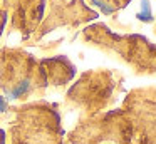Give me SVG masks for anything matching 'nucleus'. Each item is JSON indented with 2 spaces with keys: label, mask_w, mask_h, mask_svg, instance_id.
Returning a JSON list of instances; mask_svg holds the SVG:
<instances>
[{
  "label": "nucleus",
  "mask_w": 156,
  "mask_h": 144,
  "mask_svg": "<svg viewBox=\"0 0 156 144\" xmlns=\"http://www.w3.org/2000/svg\"><path fill=\"white\" fill-rule=\"evenodd\" d=\"M9 144H62L57 106L45 100L7 107Z\"/></svg>",
  "instance_id": "f257e3e1"
},
{
  "label": "nucleus",
  "mask_w": 156,
  "mask_h": 144,
  "mask_svg": "<svg viewBox=\"0 0 156 144\" xmlns=\"http://www.w3.org/2000/svg\"><path fill=\"white\" fill-rule=\"evenodd\" d=\"M47 77L41 60L22 49H0V90L12 100H27L41 96Z\"/></svg>",
  "instance_id": "f03ea898"
},
{
  "label": "nucleus",
  "mask_w": 156,
  "mask_h": 144,
  "mask_svg": "<svg viewBox=\"0 0 156 144\" xmlns=\"http://www.w3.org/2000/svg\"><path fill=\"white\" fill-rule=\"evenodd\" d=\"M2 5H5L12 13L10 29L20 30L24 39L37 30L44 13V0H2Z\"/></svg>",
  "instance_id": "7ed1b4c3"
},
{
  "label": "nucleus",
  "mask_w": 156,
  "mask_h": 144,
  "mask_svg": "<svg viewBox=\"0 0 156 144\" xmlns=\"http://www.w3.org/2000/svg\"><path fill=\"white\" fill-rule=\"evenodd\" d=\"M41 64L45 70L47 84H52V86H64V84L74 76V67H72L64 57L44 59V60H41Z\"/></svg>",
  "instance_id": "20e7f679"
},
{
  "label": "nucleus",
  "mask_w": 156,
  "mask_h": 144,
  "mask_svg": "<svg viewBox=\"0 0 156 144\" xmlns=\"http://www.w3.org/2000/svg\"><path fill=\"white\" fill-rule=\"evenodd\" d=\"M5 20H7V12H5V10H0V33H2V30H4Z\"/></svg>",
  "instance_id": "39448f33"
},
{
  "label": "nucleus",
  "mask_w": 156,
  "mask_h": 144,
  "mask_svg": "<svg viewBox=\"0 0 156 144\" xmlns=\"http://www.w3.org/2000/svg\"><path fill=\"white\" fill-rule=\"evenodd\" d=\"M0 144H5V132L2 127H0Z\"/></svg>",
  "instance_id": "423d86ee"
}]
</instances>
